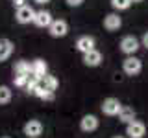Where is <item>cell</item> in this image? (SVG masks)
<instances>
[{
  "mask_svg": "<svg viewBox=\"0 0 148 138\" xmlns=\"http://www.w3.org/2000/svg\"><path fill=\"white\" fill-rule=\"evenodd\" d=\"M122 70H124V74H128V76H137V74L143 70L141 59H137V57H128V59H124Z\"/></svg>",
  "mask_w": 148,
  "mask_h": 138,
  "instance_id": "6da1fadb",
  "label": "cell"
},
{
  "mask_svg": "<svg viewBox=\"0 0 148 138\" xmlns=\"http://www.w3.org/2000/svg\"><path fill=\"white\" fill-rule=\"evenodd\" d=\"M126 135L130 138H143L146 135V125L143 122H139V120H135V122L126 125Z\"/></svg>",
  "mask_w": 148,
  "mask_h": 138,
  "instance_id": "7a4b0ae2",
  "label": "cell"
},
{
  "mask_svg": "<svg viewBox=\"0 0 148 138\" xmlns=\"http://www.w3.org/2000/svg\"><path fill=\"white\" fill-rule=\"evenodd\" d=\"M120 109H122V105H120V101L117 98H108V99H104V103H102V112L108 114V116L119 114Z\"/></svg>",
  "mask_w": 148,
  "mask_h": 138,
  "instance_id": "3957f363",
  "label": "cell"
},
{
  "mask_svg": "<svg viewBox=\"0 0 148 138\" xmlns=\"http://www.w3.org/2000/svg\"><path fill=\"white\" fill-rule=\"evenodd\" d=\"M24 135L28 138H39L43 135V123L39 120H30L24 125Z\"/></svg>",
  "mask_w": 148,
  "mask_h": 138,
  "instance_id": "277c9868",
  "label": "cell"
},
{
  "mask_svg": "<svg viewBox=\"0 0 148 138\" xmlns=\"http://www.w3.org/2000/svg\"><path fill=\"white\" fill-rule=\"evenodd\" d=\"M120 50L128 55H133L139 50V41L133 35H126L122 41H120Z\"/></svg>",
  "mask_w": 148,
  "mask_h": 138,
  "instance_id": "5b68a950",
  "label": "cell"
},
{
  "mask_svg": "<svg viewBox=\"0 0 148 138\" xmlns=\"http://www.w3.org/2000/svg\"><path fill=\"white\" fill-rule=\"evenodd\" d=\"M48 31H50V35L52 37H65L69 33V24L65 20H61V18H58V20H54L52 24H50V28H48Z\"/></svg>",
  "mask_w": 148,
  "mask_h": 138,
  "instance_id": "8992f818",
  "label": "cell"
},
{
  "mask_svg": "<svg viewBox=\"0 0 148 138\" xmlns=\"http://www.w3.org/2000/svg\"><path fill=\"white\" fill-rule=\"evenodd\" d=\"M34 17H35V11L30 6L17 9V13H15V18L18 24H30V22H34Z\"/></svg>",
  "mask_w": 148,
  "mask_h": 138,
  "instance_id": "52a82bcc",
  "label": "cell"
},
{
  "mask_svg": "<svg viewBox=\"0 0 148 138\" xmlns=\"http://www.w3.org/2000/svg\"><path fill=\"white\" fill-rule=\"evenodd\" d=\"M54 22L52 15H50L48 11H45V9H41V11H35V17H34V24L39 26V28H50V24Z\"/></svg>",
  "mask_w": 148,
  "mask_h": 138,
  "instance_id": "ba28073f",
  "label": "cell"
},
{
  "mask_svg": "<svg viewBox=\"0 0 148 138\" xmlns=\"http://www.w3.org/2000/svg\"><path fill=\"white\" fill-rule=\"evenodd\" d=\"M80 127H82V131H85V133L96 131V129H98V118H96L95 114H85L80 122Z\"/></svg>",
  "mask_w": 148,
  "mask_h": 138,
  "instance_id": "9c48e42d",
  "label": "cell"
},
{
  "mask_svg": "<svg viewBox=\"0 0 148 138\" xmlns=\"http://www.w3.org/2000/svg\"><path fill=\"white\" fill-rule=\"evenodd\" d=\"M120 26H122V18H120L119 15H115V13L106 15V18H104V28L108 31H117Z\"/></svg>",
  "mask_w": 148,
  "mask_h": 138,
  "instance_id": "30bf717a",
  "label": "cell"
},
{
  "mask_svg": "<svg viewBox=\"0 0 148 138\" xmlns=\"http://www.w3.org/2000/svg\"><path fill=\"white\" fill-rule=\"evenodd\" d=\"M76 48L80 50L82 53H89L91 50H95V39L89 37V35H83L76 41Z\"/></svg>",
  "mask_w": 148,
  "mask_h": 138,
  "instance_id": "8fae6325",
  "label": "cell"
},
{
  "mask_svg": "<svg viewBox=\"0 0 148 138\" xmlns=\"http://www.w3.org/2000/svg\"><path fill=\"white\" fill-rule=\"evenodd\" d=\"M13 43L9 39H0V63H4V61H8L9 57H11V53H13Z\"/></svg>",
  "mask_w": 148,
  "mask_h": 138,
  "instance_id": "7c38bea8",
  "label": "cell"
},
{
  "mask_svg": "<svg viewBox=\"0 0 148 138\" xmlns=\"http://www.w3.org/2000/svg\"><path fill=\"white\" fill-rule=\"evenodd\" d=\"M83 63H85L87 66H98L102 63V53L98 50H91L89 53H83Z\"/></svg>",
  "mask_w": 148,
  "mask_h": 138,
  "instance_id": "4fadbf2b",
  "label": "cell"
},
{
  "mask_svg": "<svg viewBox=\"0 0 148 138\" xmlns=\"http://www.w3.org/2000/svg\"><path fill=\"white\" fill-rule=\"evenodd\" d=\"M32 74H35V76L43 77L46 76V70H48V66H46V63L43 61V59H35V61H32Z\"/></svg>",
  "mask_w": 148,
  "mask_h": 138,
  "instance_id": "5bb4252c",
  "label": "cell"
},
{
  "mask_svg": "<svg viewBox=\"0 0 148 138\" xmlns=\"http://www.w3.org/2000/svg\"><path fill=\"white\" fill-rule=\"evenodd\" d=\"M119 118H120V122H124L128 125V123L135 122V110H133L132 107H122L120 112H119Z\"/></svg>",
  "mask_w": 148,
  "mask_h": 138,
  "instance_id": "9a60e30c",
  "label": "cell"
},
{
  "mask_svg": "<svg viewBox=\"0 0 148 138\" xmlns=\"http://www.w3.org/2000/svg\"><path fill=\"white\" fill-rule=\"evenodd\" d=\"M13 72H15V76H28L32 72V64L28 61H17L13 66Z\"/></svg>",
  "mask_w": 148,
  "mask_h": 138,
  "instance_id": "2e32d148",
  "label": "cell"
},
{
  "mask_svg": "<svg viewBox=\"0 0 148 138\" xmlns=\"http://www.w3.org/2000/svg\"><path fill=\"white\" fill-rule=\"evenodd\" d=\"M41 85H43L46 90L54 92L56 89H58V85H59V83H58V79H56L54 76H48V74H46V76H43V77H41Z\"/></svg>",
  "mask_w": 148,
  "mask_h": 138,
  "instance_id": "e0dca14e",
  "label": "cell"
},
{
  "mask_svg": "<svg viewBox=\"0 0 148 138\" xmlns=\"http://www.w3.org/2000/svg\"><path fill=\"white\" fill-rule=\"evenodd\" d=\"M11 101V89L6 85H0V105H6Z\"/></svg>",
  "mask_w": 148,
  "mask_h": 138,
  "instance_id": "ac0fdd59",
  "label": "cell"
},
{
  "mask_svg": "<svg viewBox=\"0 0 148 138\" xmlns=\"http://www.w3.org/2000/svg\"><path fill=\"white\" fill-rule=\"evenodd\" d=\"M111 6L115 9H119V11H124V9H128L132 6V0H111Z\"/></svg>",
  "mask_w": 148,
  "mask_h": 138,
  "instance_id": "d6986e66",
  "label": "cell"
},
{
  "mask_svg": "<svg viewBox=\"0 0 148 138\" xmlns=\"http://www.w3.org/2000/svg\"><path fill=\"white\" fill-rule=\"evenodd\" d=\"M28 76H15L13 77V83H15V87H26L28 85Z\"/></svg>",
  "mask_w": 148,
  "mask_h": 138,
  "instance_id": "ffe728a7",
  "label": "cell"
},
{
  "mask_svg": "<svg viewBox=\"0 0 148 138\" xmlns=\"http://www.w3.org/2000/svg\"><path fill=\"white\" fill-rule=\"evenodd\" d=\"M13 6H15L17 9H21V7L28 6V4H26V0H13Z\"/></svg>",
  "mask_w": 148,
  "mask_h": 138,
  "instance_id": "44dd1931",
  "label": "cell"
},
{
  "mask_svg": "<svg viewBox=\"0 0 148 138\" xmlns=\"http://www.w3.org/2000/svg\"><path fill=\"white\" fill-rule=\"evenodd\" d=\"M67 4L71 7H78V6H82V4H83V0H67Z\"/></svg>",
  "mask_w": 148,
  "mask_h": 138,
  "instance_id": "7402d4cb",
  "label": "cell"
},
{
  "mask_svg": "<svg viewBox=\"0 0 148 138\" xmlns=\"http://www.w3.org/2000/svg\"><path fill=\"white\" fill-rule=\"evenodd\" d=\"M34 2H35V4H39V6H45V4H48L50 0H34Z\"/></svg>",
  "mask_w": 148,
  "mask_h": 138,
  "instance_id": "603a6c76",
  "label": "cell"
},
{
  "mask_svg": "<svg viewBox=\"0 0 148 138\" xmlns=\"http://www.w3.org/2000/svg\"><path fill=\"white\" fill-rule=\"evenodd\" d=\"M143 44H145L146 48H148V31H146V33H145V37H143Z\"/></svg>",
  "mask_w": 148,
  "mask_h": 138,
  "instance_id": "cb8c5ba5",
  "label": "cell"
},
{
  "mask_svg": "<svg viewBox=\"0 0 148 138\" xmlns=\"http://www.w3.org/2000/svg\"><path fill=\"white\" fill-rule=\"evenodd\" d=\"M132 2H143V0H132Z\"/></svg>",
  "mask_w": 148,
  "mask_h": 138,
  "instance_id": "d4e9b609",
  "label": "cell"
},
{
  "mask_svg": "<svg viewBox=\"0 0 148 138\" xmlns=\"http://www.w3.org/2000/svg\"><path fill=\"white\" fill-rule=\"evenodd\" d=\"M115 138H122V136H115Z\"/></svg>",
  "mask_w": 148,
  "mask_h": 138,
  "instance_id": "484cf974",
  "label": "cell"
},
{
  "mask_svg": "<svg viewBox=\"0 0 148 138\" xmlns=\"http://www.w3.org/2000/svg\"><path fill=\"white\" fill-rule=\"evenodd\" d=\"M4 138H9V136H4Z\"/></svg>",
  "mask_w": 148,
  "mask_h": 138,
  "instance_id": "4316f807",
  "label": "cell"
}]
</instances>
